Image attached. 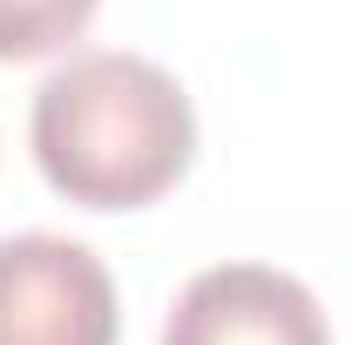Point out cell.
Listing matches in <instances>:
<instances>
[{
	"label": "cell",
	"mask_w": 352,
	"mask_h": 345,
	"mask_svg": "<svg viewBox=\"0 0 352 345\" xmlns=\"http://www.w3.org/2000/svg\"><path fill=\"white\" fill-rule=\"evenodd\" d=\"M34 163L82 210H142L170 197L197 156V109L149 54H68L34 88Z\"/></svg>",
	"instance_id": "1"
},
{
	"label": "cell",
	"mask_w": 352,
	"mask_h": 345,
	"mask_svg": "<svg viewBox=\"0 0 352 345\" xmlns=\"http://www.w3.org/2000/svg\"><path fill=\"white\" fill-rule=\"evenodd\" d=\"M122 298L109 264L75 237H0V345H116Z\"/></svg>",
	"instance_id": "2"
},
{
	"label": "cell",
	"mask_w": 352,
	"mask_h": 345,
	"mask_svg": "<svg viewBox=\"0 0 352 345\" xmlns=\"http://www.w3.org/2000/svg\"><path fill=\"white\" fill-rule=\"evenodd\" d=\"M163 345H332L325 304L278 264H210L163 318Z\"/></svg>",
	"instance_id": "3"
},
{
	"label": "cell",
	"mask_w": 352,
	"mask_h": 345,
	"mask_svg": "<svg viewBox=\"0 0 352 345\" xmlns=\"http://www.w3.org/2000/svg\"><path fill=\"white\" fill-rule=\"evenodd\" d=\"M102 0H0V61H41L82 41Z\"/></svg>",
	"instance_id": "4"
}]
</instances>
